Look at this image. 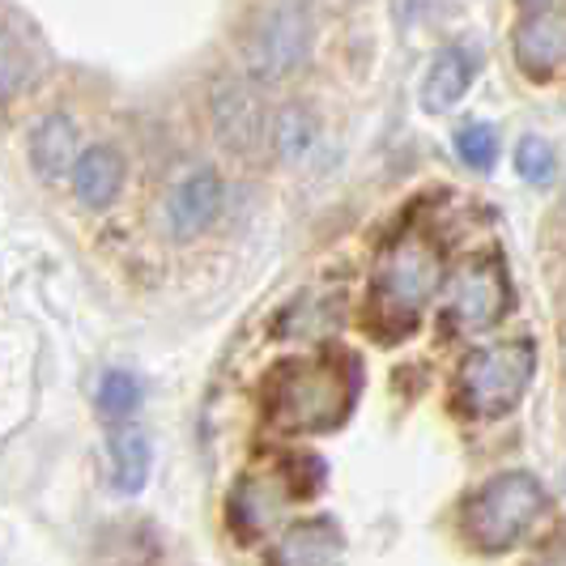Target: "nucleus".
Listing matches in <instances>:
<instances>
[{
	"mask_svg": "<svg viewBox=\"0 0 566 566\" xmlns=\"http://www.w3.org/2000/svg\"><path fill=\"white\" fill-rule=\"evenodd\" d=\"M533 345L528 340H503V345H485L478 354L464 358L460 379H455V392L460 405L473 413V418H499L520 405L528 379H533Z\"/></svg>",
	"mask_w": 566,
	"mask_h": 566,
	"instance_id": "obj_4",
	"label": "nucleus"
},
{
	"mask_svg": "<svg viewBox=\"0 0 566 566\" xmlns=\"http://www.w3.org/2000/svg\"><path fill=\"white\" fill-rule=\"evenodd\" d=\"M345 541L333 520H303L290 524L273 545V566H340Z\"/></svg>",
	"mask_w": 566,
	"mask_h": 566,
	"instance_id": "obj_10",
	"label": "nucleus"
},
{
	"mask_svg": "<svg viewBox=\"0 0 566 566\" xmlns=\"http://www.w3.org/2000/svg\"><path fill=\"white\" fill-rule=\"evenodd\" d=\"M149 478V439L137 426H119L112 434V482L119 494H137Z\"/></svg>",
	"mask_w": 566,
	"mask_h": 566,
	"instance_id": "obj_15",
	"label": "nucleus"
},
{
	"mask_svg": "<svg viewBox=\"0 0 566 566\" xmlns=\"http://www.w3.org/2000/svg\"><path fill=\"white\" fill-rule=\"evenodd\" d=\"M137 405H142V384L128 370H107L98 384V409L107 418H128Z\"/></svg>",
	"mask_w": 566,
	"mask_h": 566,
	"instance_id": "obj_16",
	"label": "nucleus"
},
{
	"mask_svg": "<svg viewBox=\"0 0 566 566\" xmlns=\"http://www.w3.org/2000/svg\"><path fill=\"white\" fill-rule=\"evenodd\" d=\"M27 82H30L27 48H22L9 30H0V103H4V98H13L18 90H27Z\"/></svg>",
	"mask_w": 566,
	"mask_h": 566,
	"instance_id": "obj_19",
	"label": "nucleus"
},
{
	"mask_svg": "<svg viewBox=\"0 0 566 566\" xmlns=\"http://www.w3.org/2000/svg\"><path fill=\"white\" fill-rule=\"evenodd\" d=\"M282 507H285V494L277 482H269V478H248V482H239V490L230 494V524H239V533H269L277 520H282Z\"/></svg>",
	"mask_w": 566,
	"mask_h": 566,
	"instance_id": "obj_14",
	"label": "nucleus"
},
{
	"mask_svg": "<svg viewBox=\"0 0 566 566\" xmlns=\"http://www.w3.org/2000/svg\"><path fill=\"white\" fill-rule=\"evenodd\" d=\"M455 154H460L464 167L490 170L494 158H499V137H494V128H490V124H464V128L455 133Z\"/></svg>",
	"mask_w": 566,
	"mask_h": 566,
	"instance_id": "obj_17",
	"label": "nucleus"
},
{
	"mask_svg": "<svg viewBox=\"0 0 566 566\" xmlns=\"http://www.w3.org/2000/svg\"><path fill=\"white\" fill-rule=\"evenodd\" d=\"M124 188V158L115 145H90L73 167V192L85 209H107Z\"/></svg>",
	"mask_w": 566,
	"mask_h": 566,
	"instance_id": "obj_11",
	"label": "nucleus"
},
{
	"mask_svg": "<svg viewBox=\"0 0 566 566\" xmlns=\"http://www.w3.org/2000/svg\"><path fill=\"white\" fill-rule=\"evenodd\" d=\"M218 213H222V179H218V170L209 167L192 170L170 192L167 222L175 239H197V234H205V230L218 222Z\"/></svg>",
	"mask_w": 566,
	"mask_h": 566,
	"instance_id": "obj_8",
	"label": "nucleus"
},
{
	"mask_svg": "<svg viewBox=\"0 0 566 566\" xmlns=\"http://www.w3.org/2000/svg\"><path fill=\"white\" fill-rule=\"evenodd\" d=\"M511 303L507 273L499 264V255H478V260H464L455 269L452 285H448V315L464 333H482L494 328Z\"/></svg>",
	"mask_w": 566,
	"mask_h": 566,
	"instance_id": "obj_7",
	"label": "nucleus"
},
{
	"mask_svg": "<svg viewBox=\"0 0 566 566\" xmlns=\"http://www.w3.org/2000/svg\"><path fill=\"white\" fill-rule=\"evenodd\" d=\"M443 282V255L422 230L397 234L370 277V319L384 333H409L426 312V303L439 294Z\"/></svg>",
	"mask_w": 566,
	"mask_h": 566,
	"instance_id": "obj_1",
	"label": "nucleus"
},
{
	"mask_svg": "<svg viewBox=\"0 0 566 566\" xmlns=\"http://www.w3.org/2000/svg\"><path fill=\"white\" fill-rule=\"evenodd\" d=\"M77 128L64 112L43 115L30 133V167L39 170L43 179H60L77 167Z\"/></svg>",
	"mask_w": 566,
	"mask_h": 566,
	"instance_id": "obj_12",
	"label": "nucleus"
},
{
	"mask_svg": "<svg viewBox=\"0 0 566 566\" xmlns=\"http://www.w3.org/2000/svg\"><path fill=\"white\" fill-rule=\"evenodd\" d=\"M533 566H566V545H563V549H549V554H545L541 563H533Z\"/></svg>",
	"mask_w": 566,
	"mask_h": 566,
	"instance_id": "obj_21",
	"label": "nucleus"
},
{
	"mask_svg": "<svg viewBox=\"0 0 566 566\" xmlns=\"http://www.w3.org/2000/svg\"><path fill=\"white\" fill-rule=\"evenodd\" d=\"M473 69H478V60H473L469 48H460V43L443 48L434 56V64H430V77L422 85L426 112H448V107H455L464 98V90L473 85Z\"/></svg>",
	"mask_w": 566,
	"mask_h": 566,
	"instance_id": "obj_13",
	"label": "nucleus"
},
{
	"mask_svg": "<svg viewBox=\"0 0 566 566\" xmlns=\"http://www.w3.org/2000/svg\"><path fill=\"white\" fill-rule=\"evenodd\" d=\"M515 170L528 179V184H545L554 175V149L541 142V137H524L515 149Z\"/></svg>",
	"mask_w": 566,
	"mask_h": 566,
	"instance_id": "obj_20",
	"label": "nucleus"
},
{
	"mask_svg": "<svg viewBox=\"0 0 566 566\" xmlns=\"http://www.w3.org/2000/svg\"><path fill=\"white\" fill-rule=\"evenodd\" d=\"M358 392V367L349 358L285 363L269 384V413L282 430H333L345 422Z\"/></svg>",
	"mask_w": 566,
	"mask_h": 566,
	"instance_id": "obj_2",
	"label": "nucleus"
},
{
	"mask_svg": "<svg viewBox=\"0 0 566 566\" xmlns=\"http://www.w3.org/2000/svg\"><path fill=\"white\" fill-rule=\"evenodd\" d=\"M307 48H312V18L294 0L264 4L243 30V60L260 82L290 77L307 60Z\"/></svg>",
	"mask_w": 566,
	"mask_h": 566,
	"instance_id": "obj_5",
	"label": "nucleus"
},
{
	"mask_svg": "<svg viewBox=\"0 0 566 566\" xmlns=\"http://www.w3.org/2000/svg\"><path fill=\"white\" fill-rule=\"evenodd\" d=\"M312 137H315V124H312V115L303 112V107H285L282 115H273V142L282 145L285 158L307 154Z\"/></svg>",
	"mask_w": 566,
	"mask_h": 566,
	"instance_id": "obj_18",
	"label": "nucleus"
},
{
	"mask_svg": "<svg viewBox=\"0 0 566 566\" xmlns=\"http://www.w3.org/2000/svg\"><path fill=\"white\" fill-rule=\"evenodd\" d=\"M515 64L533 77H549L566 64V13L541 9L515 30Z\"/></svg>",
	"mask_w": 566,
	"mask_h": 566,
	"instance_id": "obj_9",
	"label": "nucleus"
},
{
	"mask_svg": "<svg viewBox=\"0 0 566 566\" xmlns=\"http://www.w3.org/2000/svg\"><path fill=\"white\" fill-rule=\"evenodd\" d=\"M541 511H545V485L533 473H499L469 499L464 533L478 549L499 554L537 524Z\"/></svg>",
	"mask_w": 566,
	"mask_h": 566,
	"instance_id": "obj_3",
	"label": "nucleus"
},
{
	"mask_svg": "<svg viewBox=\"0 0 566 566\" xmlns=\"http://www.w3.org/2000/svg\"><path fill=\"white\" fill-rule=\"evenodd\" d=\"M209 119L218 142L227 145L230 154L252 158L264 149V142L273 137V115L264 107L260 90L243 77H218L209 90Z\"/></svg>",
	"mask_w": 566,
	"mask_h": 566,
	"instance_id": "obj_6",
	"label": "nucleus"
}]
</instances>
